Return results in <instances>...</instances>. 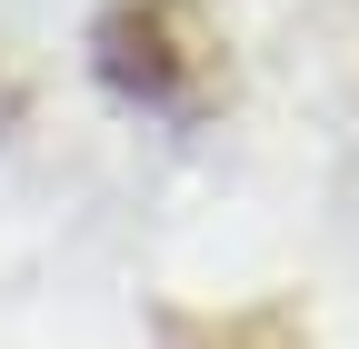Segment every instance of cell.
Instances as JSON below:
<instances>
[{"label": "cell", "instance_id": "cell-2", "mask_svg": "<svg viewBox=\"0 0 359 349\" xmlns=\"http://www.w3.org/2000/svg\"><path fill=\"white\" fill-rule=\"evenodd\" d=\"M160 349H309L290 299H259V310H160Z\"/></svg>", "mask_w": 359, "mask_h": 349}, {"label": "cell", "instance_id": "cell-1", "mask_svg": "<svg viewBox=\"0 0 359 349\" xmlns=\"http://www.w3.org/2000/svg\"><path fill=\"white\" fill-rule=\"evenodd\" d=\"M90 70L120 110L170 120V130L210 120L230 90V50H219L210 0H110L90 20Z\"/></svg>", "mask_w": 359, "mask_h": 349}]
</instances>
